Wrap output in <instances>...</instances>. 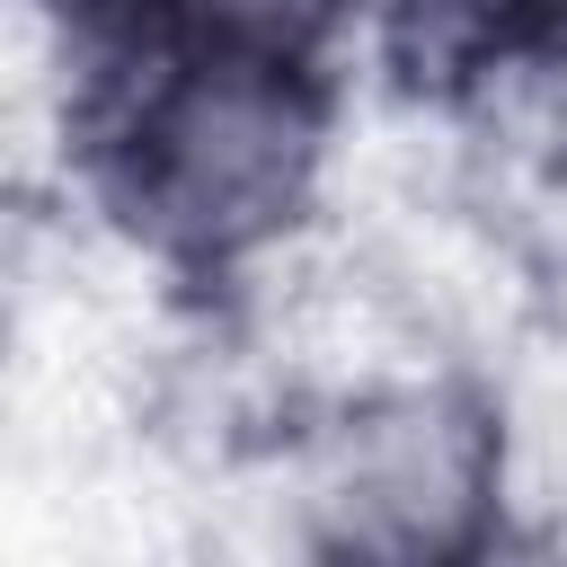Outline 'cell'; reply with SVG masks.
Instances as JSON below:
<instances>
[{
	"mask_svg": "<svg viewBox=\"0 0 567 567\" xmlns=\"http://www.w3.org/2000/svg\"><path fill=\"white\" fill-rule=\"evenodd\" d=\"M195 18H204V35H221L230 53H257V62H275L328 0H186Z\"/></svg>",
	"mask_w": 567,
	"mask_h": 567,
	"instance_id": "2",
	"label": "cell"
},
{
	"mask_svg": "<svg viewBox=\"0 0 567 567\" xmlns=\"http://www.w3.org/2000/svg\"><path fill=\"white\" fill-rule=\"evenodd\" d=\"M301 168V115L275 80V62L230 53L195 71L186 89L151 97L133 124V204L168 239H248L266 213H284Z\"/></svg>",
	"mask_w": 567,
	"mask_h": 567,
	"instance_id": "1",
	"label": "cell"
}]
</instances>
